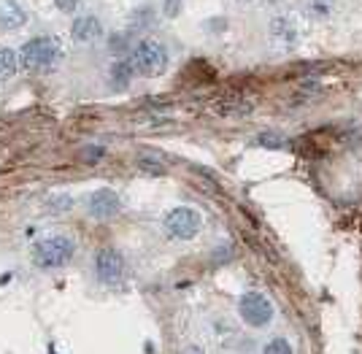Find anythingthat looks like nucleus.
Returning a JSON list of instances; mask_svg holds the SVG:
<instances>
[{
    "label": "nucleus",
    "instance_id": "f257e3e1",
    "mask_svg": "<svg viewBox=\"0 0 362 354\" xmlns=\"http://www.w3.org/2000/svg\"><path fill=\"white\" fill-rule=\"evenodd\" d=\"M62 60V47L57 38L49 35H38L30 38L25 47L19 49V65L28 73H52Z\"/></svg>",
    "mask_w": 362,
    "mask_h": 354
},
{
    "label": "nucleus",
    "instance_id": "f03ea898",
    "mask_svg": "<svg viewBox=\"0 0 362 354\" xmlns=\"http://www.w3.org/2000/svg\"><path fill=\"white\" fill-rule=\"evenodd\" d=\"M76 254V241L68 235H49L41 238L35 247H33V260L38 268L52 271V268H62L74 260Z\"/></svg>",
    "mask_w": 362,
    "mask_h": 354
},
{
    "label": "nucleus",
    "instance_id": "7ed1b4c3",
    "mask_svg": "<svg viewBox=\"0 0 362 354\" xmlns=\"http://www.w3.org/2000/svg\"><path fill=\"white\" fill-rule=\"evenodd\" d=\"M130 65L133 71L141 73V76H160L165 73L168 68V52L160 41H151V38H144L133 47V54H130Z\"/></svg>",
    "mask_w": 362,
    "mask_h": 354
},
{
    "label": "nucleus",
    "instance_id": "20e7f679",
    "mask_svg": "<svg viewBox=\"0 0 362 354\" xmlns=\"http://www.w3.org/2000/svg\"><path fill=\"white\" fill-rule=\"evenodd\" d=\"M165 230L176 241H189L200 230V214L189 206H179V208L165 214Z\"/></svg>",
    "mask_w": 362,
    "mask_h": 354
},
{
    "label": "nucleus",
    "instance_id": "39448f33",
    "mask_svg": "<svg viewBox=\"0 0 362 354\" xmlns=\"http://www.w3.org/2000/svg\"><path fill=\"white\" fill-rule=\"evenodd\" d=\"M238 314H241V319L246 324H252V327H265V324L273 319V306L265 295L246 293V295H241V300H238Z\"/></svg>",
    "mask_w": 362,
    "mask_h": 354
},
{
    "label": "nucleus",
    "instance_id": "423d86ee",
    "mask_svg": "<svg viewBox=\"0 0 362 354\" xmlns=\"http://www.w3.org/2000/svg\"><path fill=\"white\" fill-rule=\"evenodd\" d=\"M95 273H98V278L103 284L117 287L122 278H124V257H122L117 249H100L98 257H95Z\"/></svg>",
    "mask_w": 362,
    "mask_h": 354
},
{
    "label": "nucleus",
    "instance_id": "0eeeda50",
    "mask_svg": "<svg viewBox=\"0 0 362 354\" xmlns=\"http://www.w3.org/2000/svg\"><path fill=\"white\" fill-rule=\"evenodd\" d=\"M122 208L119 195L114 189H95L90 198H87V211H90L95 219H111L117 216Z\"/></svg>",
    "mask_w": 362,
    "mask_h": 354
},
{
    "label": "nucleus",
    "instance_id": "6e6552de",
    "mask_svg": "<svg viewBox=\"0 0 362 354\" xmlns=\"http://www.w3.org/2000/svg\"><path fill=\"white\" fill-rule=\"evenodd\" d=\"M25 19V8L16 0H0V30H19Z\"/></svg>",
    "mask_w": 362,
    "mask_h": 354
},
{
    "label": "nucleus",
    "instance_id": "1a4fd4ad",
    "mask_svg": "<svg viewBox=\"0 0 362 354\" xmlns=\"http://www.w3.org/2000/svg\"><path fill=\"white\" fill-rule=\"evenodd\" d=\"M71 33L76 41H95L103 35V28H100V19H95V16H78Z\"/></svg>",
    "mask_w": 362,
    "mask_h": 354
},
{
    "label": "nucleus",
    "instance_id": "9d476101",
    "mask_svg": "<svg viewBox=\"0 0 362 354\" xmlns=\"http://www.w3.org/2000/svg\"><path fill=\"white\" fill-rule=\"evenodd\" d=\"M133 76H136V71H133L130 62H117V65H111V76H108V81H111L114 90H124V87L133 81Z\"/></svg>",
    "mask_w": 362,
    "mask_h": 354
},
{
    "label": "nucleus",
    "instance_id": "9b49d317",
    "mask_svg": "<svg viewBox=\"0 0 362 354\" xmlns=\"http://www.w3.org/2000/svg\"><path fill=\"white\" fill-rule=\"evenodd\" d=\"M16 68H19V57L14 54V49L0 47V81L14 76Z\"/></svg>",
    "mask_w": 362,
    "mask_h": 354
},
{
    "label": "nucleus",
    "instance_id": "f8f14e48",
    "mask_svg": "<svg viewBox=\"0 0 362 354\" xmlns=\"http://www.w3.org/2000/svg\"><path fill=\"white\" fill-rule=\"evenodd\" d=\"M262 354H295V352H292L289 341H284V338H273L271 343H265V349H262Z\"/></svg>",
    "mask_w": 362,
    "mask_h": 354
},
{
    "label": "nucleus",
    "instance_id": "ddd939ff",
    "mask_svg": "<svg viewBox=\"0 0 362 354\" xmlns=\"http://www.w3.org/2000/svg\"><path fill=\"white\" fill-rule=\"evenodd\" d=\"M78 3H81V0H54V6L60 8L62 14H74L76 8H78Z\"/></svg>",
    "mask_w": 362,
    "mask_h": 354
},
{
    "label": "nucleus",
    "instance_id": "4468645a",
    "mask_svg": "<svg viewBox=\"0 0 362 354\" xmlns=\"http://www.w3.org/2000/svg\"><path fill=\"white\" fill-rule=\"evenodd\" d=\"M84 154H90V157H84V160H95V163H98V160H100V157H103V149H100V146H95V149H87V152Z\"/></svg>",
    "mask_w": 362,
    "mask_h": 354
}]
</instances>
